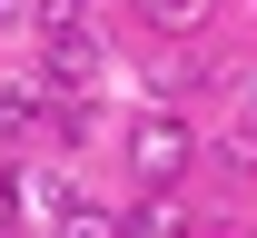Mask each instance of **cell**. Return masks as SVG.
I'll list each match as a JSON object with an SVG mask.
<instances>
[{
  "instance_id": "4",
  "label": "cell",
  "mask_w": 257,
  "mask_h": 238,
  "mask_svg": "<svg viewBox=\"0 0 257 238\" xmlns=\"http://www.w3.org/2000/svg\"><path fill=\"white\" fill-rule=\"evenodd\" d=\"M208 10H218V0H139V20H149L159 40H188V30H208Z\"/></svg>"
},
{
  "instance_id": "3",
  "label": "cell",
  "mask_w": 257,
  "mask_h": 238,
  "mask_svg": "<svg viewBox=\"0 0 257 238\" xmlns=\"http://www.w3.org/2000/svg\"><path fill=\"white\" fill-rule=\"evenodd\" d=\"M40 119H50V90L40 80H0V139H30Z\"/></svg>"
},
{
  "instance_id": "6",
  "label": "cell",
  "mask_w": 257,
  "mask_h": 238,
  "mask_svg": "<svg viewBox=\"0 0 257 238\" xmlns=\"http://www.w3.org/2000/svg\"><path fill=\"white\" fill-rule=\"evenodd\" d=\"M60 238H119V218L89 208V199H60Z\"/></svg>"
},
{
  "instance_id": "2",
  "label": "cell",
  "mask_w": 257,
  "mask_h": 238,
  "mask_svg": "<svg viewBox=\"0 0 257 238\" xmlns=\"http://www.w3.org/2000/svg\"><path fill=\"white\" fill-rule=\"evenodd\" d=\"M99 40L89 30H69V40H50V50H40V90H50V100H99Z\"/></svg>"
},
{
  "instance_id": "5",
  "label": "cell",
  "mask_w": 257,
  "mask_h": 238,
  "mask_svg": "<svg viewBox=\"0 0 257 238\" xmlns=\"http://www.w3.org/2000/svg\"><path fill=\"white\" fill-rule=\"evenodd\" d=\"M119 238H188V208H178V199H139L119 218Z\"/></svg>"
},
{
  "instance_id": "1",
  "label": "cell",
  "mask_w": 257,
  "mask_h": 238,
  "mask_svg": "<svg viewBox=\"0 0 257 238\" xmlns=\"http://www.w3.org/2000/svg\"><path fill=\"white\" fill-rule=\"evenodd\" d=\"M188 169H198V129H188V119H168V109H159V119L128 129V179H139L149 199H168Z\"/></svg>"
},
{
  "instance_id": "7",
  "label": "cell",
  "mask_w": 257,
  "mask_h": 238,
  "mask_svg": "<svg viewBox=\"0 0 257 238\" xmlns=\"http://www.w3.org/2000/svg\"><path fill=\"white\" fill-rule=\"evenodd\" d=\"M79 10H89V0H40L30 20H40V30H50V40H69V30H79Z\"/></svg>"
}]
</instances>
